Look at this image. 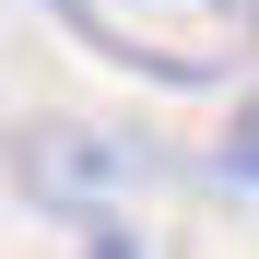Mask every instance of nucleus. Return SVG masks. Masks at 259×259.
I'll use <instances>...</instances> for the list:
<instances>
[{
    "instance_id": "1",
    "label": "nucleus",
    "mask_w": 259,
    "mask_h": 259,
    "mask_svg": "<svg viewBox=\"0 0 259 259\" xmlns=\"http://www.w3.org/2000/svg\"><path fill=\"white\" fill-rule=\"evenodd\" d=\"M48 12L95 59L142 71V82H177V95L259 59V0H48Z\"/></svg>"
},
{
    "instance_id": "2",
    "label": "nucleus",
    "mask_w": 259,
    "mask_h": 259,
    "mask_svg": "<svg viewBox=\"0 0 259 259\" xmlns=\"http://www.w3.org/2000/svg\"><path fill=\"white\" fill-rule=\"evenodd\" d=\"M12 177H24V200H48V212H71V224H95V212H118L130 189L153 177V153L118 142V130H95V118H35L24 142H12Z\"/></svg>"
},
{
    "instance_id": "3",
    "label": "nucleus",
    "mask_w": 259,
    "mask_h": 259,
    "mask_svg": "<svg viewBox=\"0 0 259 259\" xmlns=\"http://www.w3.org/2000/svg\"><path fill=\"white\" fill-rule=\"evenodd\" d=\"M224 177H236V189H259V95H247V106H236V130H224Z\"/></svg>"
}]
</instances>
